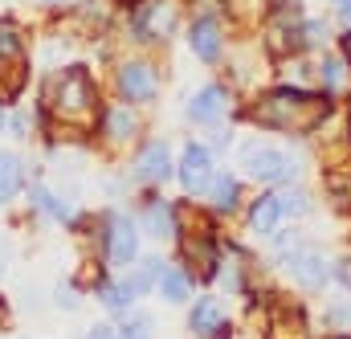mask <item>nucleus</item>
<instances>
[{"mask_svg": "<svg viewBox=\"0 0 351 339\" xmlns=\"http://www.w3.org/2000/svg\"><path fill=\"white\" fill-rule=\"evenodd\" d=\"M86 339H119V331L114 327H106V323H98V327H90Z\"/></svg>", "mask_w": 351, "mask_h": 339, "instance_id": "obj_29", "label": "nucleus"}, {"mask_svg": "<svg viewBox=\"0 0 351 339\" xmlns=\"http://www.w3.org/2000/svg\"><path fill=\"white\" fill-rule=\"evenodd\" d=\"M282 209H286V213H306V209H311V200H306L298 188H290V192L282 196Z\"/></svg>", "mask_w": 351, "mask_h": 339, "instance_id": "obj_27", "label": "nucleus"}, {"mask_svg": "<svg viewBox=\"0 0 351 339\" xmlns=\"http://www.w3.org/2000/svg\"><path fill=\"white\" fill-rule=\"evenodd\" d=\"M208 192H213V209H217V213H233V209H237V200H241V184H237L229 172L213 176Z\"/></svg>", "mask_w": 351, "mask_h": 339, "instance_id": "obj_21", "label": "nucleus"}, {"mask_svg": "<svg viewBox=\"0 0 351 339\" xmlns=\"http://www.w3.org/2000/svg\"><path fill=\"white\" fill-rule=\"evenodd\" d=\"M331 115V94H306V90H265L258 102L250 106V119L258 127H274V131H315L323 127V119Z\"/></svg>", "mask_w": 351, "mask_h": 339, "instance_id": "obj_1", "label": "nucleus"}, {"mask_svg": "<svg viewBox=\"0 0 351 339\" xmlns=\"http://www.w3.org/2000/svg\"><path fill=\"white\" fill-rule=\"evenodd\" d=\"M119 339H156V323H152V315H131V319H123Z\"/></svg>", "mask_w": 351, "mask_h": 339, "instance_id": "obj_25", "label": "nucleus"}, {"mask_svg": "<svg viewBox=\"0 0 351 339\" xmlns=\"http://www.w3.org/2000/svg\"><path fill=\"white\" fill-rule=\"evenodd\" d=\"M143 225H147L152 237H172L176 233V209L168 204V200H147V209H143Z\"/></svg>", "mask_w": 351, "mask_h": 339, "instance_id": "obj_18", "label": "nucleus"}, {"mask_svg": "<svg viewBox=\"0 0 351 339\" xmlns=\"http://www.w3.org/2000/svg\"><path fill=\"white\" fill-rule=\"evenodd\" d=\"M229 115V94L225 86H204L188 98V119L192 123H221Z\"/></svg>", "mask_w": 351, "mask_h": 339, "instance_id": "obj_12", "label": "nucleus"}, {"mask_svg": "<svg viewBox=\"0 0 351 339\" xmlns=\"http://www.w3.org/2000/svg\"><path fill=\"white\" fill-rule=\"evenodd\" d=\"M41 110L53 123H62V127H94L102 119L98 90H94V82H90V74L82 66H70V70H62V74L49 78Z\"/></svg>", "mask_w": 351, "mask_h": 339, "instance_id": "obj_2", "label": "nucleus"}, {"mask_svg": "<svg viewBox=\"0 0 351 339\" xmlns=\"http://www.w3.org/2000/svg\"><path fill=\"white\" fill-rule=\"evenodd\" d=\"M282 266H286V274H290L298 286H306V290L327 286V257L315 254V250H286V254H282Z\"/></svg>", "mask_w": 351, "mask_h": 339, "instance_id": "obj_9", "label": "nucleus"}, {"mask_svg": "<svg viewBox=\"0 0 351 339\" xmlns=\"http://www.w3.org/2000/svg\"><path fill=\"white\" fill-rule=\"evenodd\" d=\"M327 323L339 327V331L351 327V303H331V307H327Z\"/></svg>", "mask_w": 351, "mask_h": 339, "instance_id": "obj_26", "label": "nucleus"}, {"mask_svg": "<svg viewBox=\"0 0 351 339\" xmlns=\"http://www.w3.org/2000/svg\"><path fill=\"white\" fill-rule=\"evenodd\" d=\"M213 176H217L213 172V152L204 143H188L184 148V160H180V184L188 192H208Z\"/></svg>", "mask_w": 351, "mask_h": 339, "instance_id": "obj_10", "label": "nucleus"}, {"mask_svg": "<svg viewBox=\"0 0 351 339\" xmlns=\"http://www.w3.org/2000/svg\"><path fill=\"white\" fill-rule=\"evenodd\" d=\"M0 127H4V106H0Z\"/></svg>", "mask_w": 351, "mask_h": 339, "instance_id": "obj_33", "label": "nucleus"}, {"mask_svg": "<svg viewBox=\"0 0 351 339\" xmlns=\"http://www.w3.org/2000/svg\"><path fill=\"white\" fill-rule=\"evenodd\" d=\"M45 4H58V0H45Z\"/></svg>", "mask_w": 351, "mask_h": 339, "instance_id": "obj_34", "label": "nucleus"}, {"mask_svg": "<svg viewBox=\"0 0 351 339\" xmlns=\"http://www.w3.org/2000/svg\"><path fill=\"white\" fill-rule=\"evenodd\" d=\"M188 331L200 339H225L229 336V319H225V307L217 299H200L188 315Z\"/></svg>", "mask_w": 351, "mask_h": 339, "instance_id": "obj_11", "label": "nucleus"}, {"mask_svg": "<svg viewBox=\"0 0 351 339\" xmlns=\"http://www.w3.org/2000/svg\"><path fill=\"white\" fill-rule=\"evenodd\" d=\"M8 327V303H4V294H0V331Z\"/></svg>", "mask_w": 351, "mask_h": 339, "instance_id": "obj_31", "label": "nucleus"}, {"mask_svg": "<svg viewBox=\"0 0 351 339\" xmlns=\"http://www.w3.org/2000/svg\"><path fill=\"white\" fill-rule=\"evenodd\" d=\"M180 250H184V257L192 261V270H196L200 278H213V274L221 270V257H217V246H213V237H208V233H204V237L180 233Z\"/></svg>", "mask_w": 351, "mask_h": 339, "instance_id": "obj_13", "label": "nucleus"}, {"mask_svg": "<svg viewBox=\"0 0 351 339\" xmlns=\"http://www.w3.org/2000/svg\"><path fill=\"white\" fill-rule=\"evenodd\" d=\"M119 94L127 98V102H152L156 94H160V74L152 70V62H139V58H131V62H123L119 66Z\"/></svg>", "mask_w": 351, "mask_h": 339, "instance_id": "obj_6", "label": "nucleus"}, {"mask_svg": "<svg viewBox=\"0 0 351 339\" xmlns=\"http://www.w3.org/2000/svg\"><path fill=\"white\" fill-rule=\"evenodd\" d=\"M29 78V66H25V45H21V33L12 25L0 21V94L12 98Z\"/></svg>", "mask_w": 351, "mask_h": 339, "instance_id": "obj_5", "label": "nucleus"}, {"mask_svg": "<svg viewBox=\"0 0 351 339\" xmlns=\"http://www.w3.org/2000/svg\"><path fill=\"white\" fill-rule=\"evenodd\" d=\"M343 54H348L343 62H351V33H348V37H343Z\"/></svg>", "mask_w": 351, "mask_h": 339, "instance_id": "obj_32", "label": "nucleus"}, {"mask_svg": "<svg viewBox=\"0 0 351 339\" xmlns=\"http://www.w3.org/2000/svg\"><path fill=\"white\" fill-rule=\"evenodd\" d=\"M135 33L147 37V41H160V37H172V25H176V4L172 0H143L135 8Z\"/></svg>", "mask_w": 351, "mask_h": 339, "instance_id": "obj_8", "label": "nucleus"}, {"mask_svg": "<svg viewBox=\"0 0 351 339\" xmlns=\"http://www.w3.org/2000/svg\"><path fill=\"white\" fill-rule=\"evenodd\" d=\"M335 8H339V16L351 25V0H335Z\"/></svg>", "mask_w": 351, "mask_h": 339, "instance_id": "obj_30", "label": "nucleus"}, {"mask_svg": "<svg viewBox=\"0 0 351 339\" xmlns=\"http://www.w3.org/2000/svg\"><path fill=\"white\" fill-rule=\"evenodd\" d=\"M58 307H78V294H74V286H58Z\"/></svg>", "mask_w": 351, "mask_h": 339, "instance_id": "obj_28", "label": "nucleus"}, {"mask_svg": "<svg viewBox=\"0 0 351 339\" xmlns=\"http://www.w3.org/2000/svg\"><path fill=\"white\" fill-rule=\"evenodd\" d=\"M188 45H192V54H196L200 62H217V58H221V29H217V21H213V16L192 21Z\"/></svg>", "mask_w": 351, "mask_h": 339, "instance_id": "obj_15", "label": "nucleus"}, {"mask_svg": "<svg viewBox=\"0 0 351 339\" xmlns=\"http://www.w3.org/2000/svg\"><path fill=\"white\" fill-rule=\"evenodd\" d=\"M237 156H241V168L254 180H262V184H282V180H290L298 172V160L290 152H282V148H274L265 139H245Z\"/></svg>", "mask_w": 351, "mask_h": 339, "instance_id": "obj_3", "label": "nucleus"}, {"mask_svg": "<svg viewBox=\"0 0 351 339\" xmlns=\"http://www.w3.org/2000/svg\"><path fill=\"white\" fill-rule=\"evenodd\" d=\"M269 339H306V319H302V311L278 315L274 327H269Z\"/></svg>", "mask_w": 351, "mask_h": 339, "instance_id": "obj_23", "label": "nucleus"}, {"mask_svg": "<svg viewBox=\"0 0 351 339\" xmlns=\"http://www.w3.org/2000/svg\"><path fill=\"white\" fill-rule=\"evenodd\" d=\"M160 270H164V261H160V257H139V266H135L123 282H127V286H131V294L139 299V294H147V290L160 282Z\"/></svg>", "mask_w": 351, "mask_h": 339, "instance_id": "obj_22", "label": "nucleus"}, {"mask_svg": "<svg viewBox=\"0 0 351 339\" xmlns=\"http://www.w3.org/2000/svg\"><path fill=\"white\" fill-rule=\"evenodd\" d=\"M33 209H37V213H45V217H53V221H62V225H70V221H74V209H70L53 188H45V184H37V188H33Z\"/></svg>", "mask_w": 351, "mask_h": 339, "instance_id": "obj_19", "label": "nucleus"}, {"mask_svg": "<svg viewBox=\"0 0 351 339\" xmlns=\"http://www.w3.org/2000/svg\"><path fill=\"white\" fill-rule=\"evenodd\" d=\"M319 78H323V86H327L331 94H339V90L348 86V70H343V58H323V66H319Z\"/></svg>", "mask_w": 351, "mask_h": 339, "instance_id": "obj_24", "label": "nucleus"}, {"mask_svg": "<svg viewBox=\"0 0 351 339\" xmlns=\"http://www.w3.org/2000/svg\"><path fill=\"white\" fill-rule=\"evenodd\" d=\"M282 217H286V209H282V196L278 192H262L254 204H250V229L254 233H278V225H282Z\"/></svg>", "mask_w": 351, "mask_h": 339, "instance_id": "obj_14", "label": "nucleus"}, {"mask_svg": "<svg viewBox=\"0 0 351 339\" xmlns=\"http://www.w3.org/2000/svg\"><path fill=\"white\" fill-rule=\"evenodd\" d=\"M102 254L110 266H131L139 261V229H135V217L127 213H110L102 221Z\"/></svg>", "mask_w": 351, "mask_h": 339, "instance_id": "obj_4", "label": "nucleus"}, {"mask_svg": "<svg viewBox=\"0 0 351 339\" xmlns=\"http://www.w3.org/2000/svg\"><path fill=\"white\" fill-rule=\"evenodd\" d=\"M25 184V168H21V156L12 152H0V204H8Z\"/></svg>", "mask_w": 351, "mask_h": 339, "instance_id": "obj_20", "label": "nucleus"}, {"mask_svg": "<svg viewBox=\"0 0 351 339\" xmlns=\"http://www.w3.org/2000/svg\"><path fill=\"white\" fill-rule=\"evenodd\" d=\"M135 180L139 184H164L168 176H172V152H168V143L164 139H147L139 152H135Z\"/></svg>", "mask_w": 351, "mask_h": 339, "instance_id": "obj_7", "label": "nucleus"}, {"mask_svg": "<svg viewBox=\"0 0 351 339\" xmlns=\"http://www.w3.org/2000/svg\"><path fill=\"white\" fill-rule=\"evenodd\" d=\"M98 127H102V139H106V143H127V139L139 131V119H135V110H127V106H102Z\"/></svg>", "mask_w": 351, "mask_h": 339, "instance_id": "obj_16", "label": "nucleus"}, {"mask_svg": "<svg viewBox=\"0 0 351 339\" xmlns=\"http://www.w3.org/2000/svg\"><path fill=\"white\" fill-rule=\"evenodd\" d=\"M156 290H160L164 303H188V299H192V278H188V270H180V266H164Z\"/></svg>", "mask_w": 351, "mask_h": 339, "instance_id": "obj_17", "label": "nucleus"}]
</instances>
